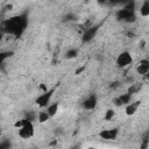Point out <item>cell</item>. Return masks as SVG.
<instances>
[{
    "label": "cell",
    "instance_id": "obj_23",
    "mask_svg": "<svg viewBox=\"0 0 149 149\" xmlns=\"http://www.w3.org/2000/svg\"><path fill=\"white\" fill-rule=\"evenodd\" d=\"M85 70V66H81V68H79L77 71H76V74H80V72H83Z\"/></svg>",
    "mask_w": 149,
    "mask_h": 149
},
{
    "label": "cell",
    "instance_id": "obj_19",
    "mask_svg": "<svg viewBox=\"0 0 149 149\" xmlns=\"http://www.w3.org/2000/svg\"><path fill=\"white\" fill-rule=\"evenodd\" d=\"M139 88H140V86L139 85H132L130 87H129V90H128V92L130 93V94H133V93H136L137 91H139Z\"/></svg>",
    "mask_w": 149,
    "mask_h": 149
},
{
    "label": "cell",
    "instance_id": "obj_1",
    "mask_svg": "<svg viewBox=\"0 0 149 149\" xmlns=\"http://www.w3.org/2000/svg\"><path fill=\"white\" fill-rule=\"evenodd\" d=\"M27 27H28V14L21 13L3 20L0 24V30L3 34H9L13 35L15 38H19L22 36Z\"/></svg>",
    "mask_w": 149,
    "mask_h": 149
},
{
    "label": "cell",
    "instance_id": "obj_10",
    "mask_svg": "<svg viewBox=\"0 0 149 149\" xmlns=\"http://www.w3.org/2000/svg\"><path fill=\"white\" fill-rule=\"evenodd\" d=\"M136 72L141 76H144L149 72V61L147 58L144 59H141L136 66Z\"/></svg>",
    "mask_w": 149,
    "mask_h": 149
},
{
    "label": "cell",
    "instance_id": "obj_6",
    "mask_svg": "<svg viewBox=\"0 0 149 149\" xmlns=\"http://www.w3.org/2000/svg\"><path fill=\"white\" fill-rule=\"evenodd\" d=\"M115 62H116V65L119 68H126V66H128V65H130L133 63L132 54L128 52V51H122L116 57V61Z\"/></svg>",
    "mask_w": 149,
    "mask_h": 149
},
{
    "label": "cell",
    "instance_id": "obj_9",
    "mask_svg": "<svg viewBox=\"0 0 149 149\" xmlns=\"http://www.w3.org/2000/svg\"><path fill=\"white\" fill-rule=\"evenodd\" d=\"M130 100H132V94L129 92H127V93H123V94L116 97L113 101H114V105L115 106H123V105L129 104Z\"/></svg>",
    "mask_w": 149,
    "mask_h": 149
},
{
    "label": "cell",
    "instance_id": "obj_4",
    "mask_svg": "<svg viewBox=\"0 0 149 149\" xmlns=\"http://www.w3.org/2000/svg\"><path fill=\"white\" fill-rule=\"evenodd\" d=\"M34 133H35V129H34V125H33V121H29L27 120L17 130V134L21 139H24V140H28L30 137L34 136Z\"/></svg>",
    "mask_w": 149,
    "mask_h": 149
},
{
    "label": "cell",
    "instance_id": "obj_24",
    "mask_svg": "<svg viewBox=\"0 0 149 149\" xmlns=\"http://www.w3.org/2000/svg\"><path fill=\"white\" fill-rule=\"evenodd\" d=\"M2 38H3V33H2L1 30H0V42L2 41Z\"/></svg>",
    "mask_w": 149,
    "mask_h": 149
},
{
    "label": "cell",
    "instance_id": "obj_12",
    "mask_svg": "<svg viewBox=\"0 0 149 149\" xmlns=\"http://www.w3.org/2000/svg\"><path fill=\"white\" fill-rule=\"evenodd\" d=\"M58 107H59V104L56 101V102H52V104H49L47 107H45V111L48 112V114L50 115V118H54L57 112H58Z\"/></svg>",
    "mask_w": 149,
    "mask_h": 149
},
{
    "label": "cell",
    "instance_id": "obj_14",
    "mask_svg": "<svg viewBox=\"0 0 149 149\" xmlns=\"http://www.w3.org/2000/svg\"><path fill=\"white\" fill-rule=\"evenodd\" d=\"M49 119H50V115L48 114L47 111H41V112H38V114H37V120H38L40 123H44V122H47Z\"/></svg>",
    "mask_w": 149,
    "mask_h": 149
},
{
    "label": "cell",
    "instance_id": "obj_16",
    "mask_svg": "<svg viewBox=\"0 0 149 149\" xmlns=\"http://www.w3.org/2000/svg\"><path fill=\"white\" fill-rule=\"evenodd\" d=\"M129 0H108V6H123Z\"/></svg>",
    "mask_w": 149,
    "mask_h": 149
},
{
    "label": "cell",
    "instance_id": "obj_8",
    "mask_svg": "<svg viewBox=\"0 0 149 149\" xmlns=\"http://www.w3.org/2000/svg\"><path fill=\"white\" fill-rule=\"evenodd\" d=\"M97 104H98V98H97V95H95V94H91V95H88V97L83 101V107H84L85 109L91 111V109H94V108L97 107Z\"/></svg>",
    "mask_w": 149,
    "mask_h": 149
},
{
    "label": "cell",
    "instance_id": "obj_25",
    "mask_svg": "<svg viewBox=\"0 0 149 149\" xmlns=\"http://www.w3.org/2000/svg\"><path fill=\"white\" fill-rule=\"evenodd\" d=\"M1 135H2V129L0 128V137H1Z\"/></svg>",
    "mask_w": 149,
    "mask_h": 149
},
{
    "label": "cell",
    "instance_id": "obj_21",
    "mask_svg": "<svg viewBox=\"0 0 149 149\" xmlns=\"http://www.w3.org/2000/svg\"><path fill=\"white\" fill-rule=\"evenodd\" d=\"M97 2H98L99 5H102V6L108 5V0H97Z\"/></svg>",
    "mask_w": 149,
    "mask_h": 149
},
{
    "label": "cell",
    "instance_id": "obj_3",
    "mask_svg": "<svg viewBox=\"0 0 149 149\" xmlns=\"http://www.w3.org/2000/svg\"><path fill=\"white\" fill-rule=\"evenodd\" d=\"M55 91H56V87H51L50 90L43 91V93H41V94L35 99L36 105H37L38 107H41V108H45V107L50 104V100H51V98H52Z\"/></svg>",
    "mask_w": 149,
    "mask_h": 149
},
{
    "label": "cell",
    "instance_id": "obj_17",
    "mask_svg": "<svg viewBox=\"0 0 149 149\" xmlns=\"http://www.w3.org/2000/svg\"><path fill=\"white\" fill-rule=\"evenodd\" d=\"M77 55H78V50H77V49H69V50L65 52V57L69 58V59L77 57Z\"/></svg>",
    "mask_w": 149,
    "mask_h": 149
},
{
    "label": "cell",
    "instance_id": "obj_2",
    "mask_svg": "<svg viewBox=\"0 0 149 149\" xmlns=\"http://www.w3.org/2000/svg\"><path fill=\"white\" fill-rule=\"evenodd\" d=\"M115 16L119 21H123L126 23H133L136 21L135 15V2L133 0H129L126 5L122 6L121 9L116 10Z\"/></svg>",
    "mask_w": 149,
    "mask_h": 149
},
{
    "label": "cell",
    "instance_id": "obj_5",
    "mask_svg": "<svg viewBox=\"0 0 149 149\" xmlns=\"http://www.w3.org/2000/svg\"><path fill=\"white\" fill-rule=\"evenodd\" d=\"M100 26H101V23H98V24H92V26H90L88 28H86V29L83 31L81 42H83V43H88V42H91V41L95 37V35H97V33H98Z\"/></svg>",
    "mask_w": 149,
    "mask_h": 149
},
{
    "label": "cell",
    "instance_id": "obj_15",
    "mask_svg": "<svg viewBox=\"0 0 149 149\" xmlns=\"http://www.w3.org/2000/svg\"><path fill=\"white\" fill-rule=\"evenodd\" d=\"M14 55L13 50H6V51H0V64H2L6 59H8L9 57H12Z\"/></svg>",
    "mask_w": 149,
    "mask_h": 149
},
{
    "label": "cell",
    "instance_id": "obj_13",
    "mask_svg": "<svg viewBox=\"0 0 149 149\" xmlns=\"http://www.w3.org/2000/svg\"><path fill=\"white\" fill-rule=\"evenodd\" d=\"M140 14L143 17L149 16V0H144V2L142 3V6L140 7Z\"/></svg>",
    "mask_w": 149,
    "mask_h": 149
},
{
    "label": "cell",
    "instance_id": "obj_7",
    "mask_svg": "<svg viewBox=\"0 0 149 149\" xmlns=\"http://www.w3.org/2000/svg\"><path fill=\"white\" fill-rule=\"evenodd\" d=\"M119 134L118 128H112V129H104L99 133V137L102 140H115Z\"/></svg>",
    "mask_w": 149,
    "mask_h": 149
},
{
    "label": "cell",
    "instance_id": "obj_20",
    "mask_svg": "<svg viewBox=\"0 0 149 149\" xmlns=\"http://www.w3.org/2000/svg\"><path fill=\"white\" fill-rule=\"evenodd\" d=\"M12 144H10V142L9 141H7V140H5L3 142H1L0 143V149H3V148H9Z\"/></svg>",
    "mask_w": 149,
    "mask_h": 149
},
{
    "label": "cell",
    "instance_id": "obj_18",
    "mask_svg": "<svg viewBox=\"0 0 149 149\" xmlns=\"http://www.w3.org/2000/svg\"><path fill=\"white\" fill-rule=\"evenodd\" d=\"M114 115H115V112H114L113 109H107L106 113H105V115H104V120H106V121H111V120L113 119Z\"/></svg>",
    "mask_w": 149,
    "mask_h": 149
},
{
    "label": "cell",
    "instance_id": "obj_11",
    "mask_svg": "<svg viewBox=\"0 0 149 149\" xmlns=\"http://www.w3.org/2000/svg\"><path fill=\"white\" fill-rule=\"evenodd\" d=\"M141 105V101L140 100H136V101H133V102H129L126 105V114L127 115H134L136 112H137V108L140 107Z\"/></svg>",
    "mask_w": 149,
    "mask_h": 149
},
{
    "label": "cell",
    "instance_id": "obj_22",
    "mask_svg": "<svg viewBox=\"0 0 149 149\" xmlns=\"http://www.w3.org/2000/svg\"><path fill=\"white\" fill-rule=\"evenodd\" d=\"M118 86H119V81H113V83H111V85H109L111 88H115V87H118Z\"/></svg>",
    "mask_w": 149,
    "mask_h": 149
}]
</instances>
